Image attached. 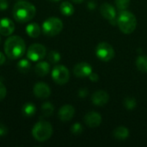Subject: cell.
Masks as SVG:
<instances>
[{
	"label": "cell",
	"instance_id": "cell-19",
	"mask_svg": "<svg viewBox=\"0 0 147 147\" xmlns=\"http://www.w3.org/2000/svg\"><path fill=\"white\" fill-rule=\"evenodd\" d=\"M59 9H60L61 14L65 16H71L74 13L73 5L70 2H67V1L61 3V4L59 6Z\"/></svg>",
	"mask_w": 147,
	"mask_h": 147
},
{
	"label": "cell",
	"instance_id": "cell-30",
	"mask_svg": "<svg viewBox=\"0 0 147 147\" xmlns=\"http://www.w3.org/2000/svg\"><path fill=\"white\" fill-rule=\"evenodd\" d=\"M88 94H89V90H88L87 89H85V88L80 89V90H78V96H79L80 98H84V97H86V96H88Z\"/></svg>",
	"mask_w": 147,
	"mask_h": 147
},
{
	"label": "cell",
	"instance_id": "cell-27",
	"mask_svg": "<svg viewBox=\"0 0 147 147\" xmlns=\"http://www.w3.org/2000/svg\"><path fill=\"white\" fill-rule=\"evenodd\" d=\"M84 131L83 126L80 123H74L71 127V132L73 135H80Z\"/></svg>",
	"mask_w": 147,
	"mask_h": 147
},
{
	"label": "cell",
	"instance_id": "cell-13",
	"mask_svg": "<svg viewBox=\"0 0 147 147\" xmlns=\"http://www.w3.org/2000/svg\"><path fill=\"white\" fill-rule=\"evenodd\" d=\"M84 122L85 124L89 127H92V128H96L97 127H99L101 125L102 122V116L100 114H98L97 112L95 111H91L87 113L84 115Z\"/></svg>",
	"mask_w": 147,
	"mask_h": 147
},
{
	"label": "cell",
	"instance_id": "cell-17",
	"mask_svg": "<svg viewBox=\"0 0 147 147\" xmlns=\"http://www.w3.org/2000/svg\"><path fill=\"white\" fill-rule=\"evenodd\" d=\"M113 136L117 140H121V141L125 140L129 136V130L123 126L117 127L113 132Z\"/></svg>",
	"mask_w": 147,
	"mask_h": 147
},
{
	"label": "cell",
	"instance_id": "cell-37",
	"mask_svg": "<svg viewBox=\"0 0 147 147\" xmlns=\"http://www.w3.org/2000/svg\"><path fill=\"white\" fill-rule=\"evenodd\" d=\"M0 42H1V39H0Z\"/></svg>",
	"mask_w": 147,
	"mask_h": 147
},
{
	"label": "cell",
	"instance_id": "cell-36",
	"mask_svg": "<svg viewBox=\"0 0 147 147\" xmlns=\"http://www.w3.org/2000/svg\"><path fill=\"white\" fill-rule=\"evenodd\" d=\"M49 1H51V2H59V1H60V0H49Z\"/></svg>",
	"mask_w": 147,
	"mask_h": 147
},
{
	"label": "cell",
	"instance_id": "cell-5",
	"mask_svg": "<svg viewBox=\"0 0 147 147\" xmlns=\"http://www.w3.org/2000/svg\"><path fill=\"white\" fill-rule=\"evenodd\" d=\"M63 29V22L58 17H49L42 23L41 30L47 36H55Z\"/></svg>",
	"mask_w": 147,
	"mask_h": 147
},
{
	"label": "cell",
	"instance_id": "cell-32",
	"mask_svg": "<svg viewBox=\"0 0 147 147\" xmlns=\"http://www.w3.org/2000/svg\"><path fill=\"white\" fill-rule=\"evenodd\" d=\"M89 78H90V80L92 81V82H97V81L99 80V76H98L96 73H95V72L92 71V72L90 74Z\"/></svg>",
	"mask_w": 147,
	"mask_h": 147
},
{
	"label": "cell",
	"instance_id": "cell-14",
	"mask_svg": "<svg viewBox=\"0 0 147 147\" xmlns=\"http://www.w3.org/2000/svg\"><path fill=\"white\" fill-rule=\"evenodd\" d=\"M109 100V96L105 90H96L93 93L91 97V102L94 105L98 107H102L108 103Z\"/></svg>",
	"mask_w": 147,
	"mask_h": 147
},
{
	"label": "cell",
	"instance_id": "cell-22",
	"mask_svg": "<svg viewBox=\"0 0 147 147\" xmlns=\"http://www.w3.org/2000/svg\"><path fill=\"white\" fill-rule=\"evenodd\" d=\"M31 64L28 59H22L17 63V69L20 72L26 73L30 70Z\"/></svg>",
	"mask_w": 147,
	"mask_h": 147
},
{
	"label": "cell",
	"instance_id": "cell-11",
	"mask_svg": "<svg viewBox=\"0 0 147 147\" xmlns=\"http://www.w3.org/2000/svg\"><path fill=\"white\" fill-rule=\"evenodd\" d=\"M92 72V67L90 64L86 62H81L77 64L73 68V74L79 78H89L90 74Z\"/></svg>",
	"mask_w": 147,
	"mask_h": 147
},
{
	"label": "cell",
	"instance_id": "cell-2",
	"mask_svg": "<svg viewBox=\"0 0 147 147\" xmlns=\"http://www.w3.org/2000/svg\"><path fill=\"white\" fill-rule=\"evenodd\" d=\"M36 14V9L34 4L26 1L17 2L12 9L14 19L20 23H25L31 21Z\"/></svg>",
	"mask_w": 147,
	"mask_h": 147
},
{
	"label": "cell",
	"instance_id": "cell-1",
	"mask_svg": "<svg viewBox=\"0 0 147 147\" xmlns=\"http://www.w3.org/2000/svg\"><path fill=\"white\" fill-rule=\"evenodd\" d=\"M4 53L11 59H17L23 56L26 52V44L22 38L17 35L9 36L4 43Z\"/></svg>",
	"mask_w": 147,
	"mask_h": 147
},
{
	"label": "cell",
	"instance_id": "cell-6",
	"mask_svg": "<svg viewBox=\"0 0 147 147\" xmlns=\"http://www.w3.org/2000/svg\"><path fill=\"white\" fill-rule=\"evenodd\" d=\"M52 78L57 84H65L70 78L69 70L62 65H57L52 70Z\"/></svg>",
	"mask_w": 147,
	"mask_h": 147
},
{
	"label": "cell",
	"instance_id": "cell-26",
	"mask_svg": "<svg viewBox=\"0 0 147 147\" xmlns=\"http://www.w3.org/2000/svg\"><path fill=\"white\" fill-rule=\"evenodd\" d=\"M130 0H115V5L116 8L119 9V11L126 10L129 5H130Z\"/></svg>",
	"mask_w": 147,
	"mask_h": 147
},
{
	"label": "cell",
	"instance_id": "cell-24",
	"mask_svg": "<svg viewBox=\"0 0 147 147\" xmlns=\"http://www.w3.org/2000/svg\"><path fill=\"white\" fill-rule=\"evenodd\" d=\"M47 59L52 64H57L61 59V55L57 51H50L47 54Z\"/></svg>",
	"mask_w": 147,
	"mask_h": 147
},
{
	"label": "cell",
	"instance_id": "cell-33",
	"mask_svg": "<svg viewBox=\"0 0 147 147\" xmlns=\"http://www.w3.org/2000/svg\"><path fill=\"white\" fill-rule=\"evenodd\" d=\"M96 7V4L94 1H90L88 3V9H90V10H94Z\"/></svg>",
	"mask_w": 147,
	"mask_h": 147
},
{
	"label": "cell",
	"instance_id": "cell-16",
	"mask_svg": "<svg viewBox=\"0 0 147 147\" xmlns=\"http://www.w3.org/2000/svg\"><path fill=\"white\" fill-rule=\"evenodd\" d=\"M34 71L39 77H45L50 71V65L46 61H39L34 66Z\"/></svg>",
	"mask_w": 147,
	"mask_h": 147
},
{
	"label": "cell",
	"instance_id": "cell-25",
	"mask_svg": "<svg viewBox=\"0 0 147 147\" xmlns=\"http://www.w3.org/2000/svg\"><path fill=\"white\" fill-rule=\"evenodd\" d=\"M123 104H124L126 109H127L129 110H132V109L136 108L137 102H136L135 98H134V97H127V98L124 99Z\"/></svg>",
	"mask_w": 147,
	"mask_h": 147
},
{
	"label": "cell",
	"instance_id": "cell-20",
	"mask_svg": "<svg viewBox=\"0 0 147 147\" xmlns=\"http://www.w3.org/2000/svg\"><path fill=\"white\" fill-rule=\"evenodd\" d=\"M35 112L36 107L32 102H27L22 108V113L25 117H31L35 115Z\"/></svg>",
	"mask_w": 147,
	"mask_h": 147
},
{
	"label": "cell",
	"instance_id": "cell-12",
	"mask_svg": "<svg viewBox=\"0 0 147 147\" xmlns=\"http://www.w3.org/2000/svg\"><path fill=\"white\" fill-rule=\"evenodd\" d=\"M74 115H75V109L73 106H71L70 104L63 105L59 109V113H58V116H59V120L64 122L70 121L73 118Z\"/></svg>",
	"mask_w": 147,
	"mask_h": 147
},
{
	"label": "cell",
	"instance_id": "cell-28",
	"mask_svg": "<svg viewBox=\"0 0 147 147\" xmlns=\"http://www.w3.org/2000/svg\"><path fill=\"white\" fill-rule=\"evenodd\" d=\"M7 95V90H6V87L3 85V84H2L0 82V102L3 101L4 99V97L6 96Z\"/></svg>",
	"mask_w": 147,
	"mask_h": 147
},
{
	"label": "cell",
	"instance_id": "cell-9",
	"mask_svg": "<svg viewBox=\"0 0 147 147\" xmlns=\"http://www.w3.org/2000/svg\"><path fill=\"white\" fill-rule=\"evenodd\" d=\"M100 12L102 16L109 22L110 24L115 25L117 23V15L116 10L113 5L109 4V3H103L100 6Z\"/></svg>",
	"mask_w": 147,
	"mask_h": 147
},
{
	"label": "cell",
	"instance_id": "cell-35",
	"mask_svg": "<svg viewBox=\"0 0 147 147\" xmlns=\"http://www.w3.org/2000/svg\"><path fill=\"white\" fill-rule=\"evenodd\" d=\"M73 3H83L84 0H71Z\"/></svg>",
	"mask_w": 147,
	"mask_h": 147
},
{
	"label": "cell",
	"instance_id": "cell-7",
	"mask_svg": "<svg viewBox=\"0 0 147 147\" xmlns=\"http://www.w3.org/2000/svg\"><path fill=\"white\" fill-rule=\"evenodd\" d=\"M47 55L46 47L39 43H34L29 46L27 51V58L34 62H39Z\"/></svg>",
	"mask_w": 147,
	"mask_h": 147
},
{
	"label": "cell",
	"instance_id": "cell-34",
	"mask_svg": "<svg viewBox=\"0 0 147 147\" xmlns=\"http://www.w3.org/2000/svg\"><path fill=\"white\" fill-rule=\"evenodd\" d=\"M4 62H5V55L0 52V65H3Z\"/></svg>",
	"mask_w": 147,
	"mask_h": 147
},
{
	"label": "cell",
	"instance_id": "cell-15",
	"mask_svg": "<svg viewBox=\"0 0 147 147\" xmlns=\"http://www.w3.org/2000/svg\"><path fill=\"white\" fill-rule=\"evenodd\" d=\"M15 30V24L9 18H3L0 20V34L9 36Z\"/></svg>",
	"mask_w": 147,
	"mask_h": 147
},
{
	"label": "cell",
	"instance_id": "cell-8",
	"mask_svg": "<svg viewBox=\"0 0 147 147\" xmlns=\"http://www.w3.org/2000/svg\"><path fill=\"white\" fill-rule=\"evenodd\" d=\"M96 54L99 59L107 62L115 57V50L108 42H101L96 48Z\"/></svg>",
	"mask_w": 147,
	"mask_h": 147
},
{
	"label": "cell",
	"instance_id": "cell-10",
	"mask_svg": "<svg viewBox=\"0 0 147 147\" xmlns=\"http://www.w3.org/2000/svg\"><path fill=\"white\" fill-rule=\"evenodd\" d=\"M34 95L39 99H47L51 95V89L46 83H36L33 88Z\"/></svg>",
	"mask_w": 147,
	"mask_h": 147
},
{
	"label": "cell",
	"instance_id": "cell-31",
	"mask_svg": "<svg viewBox=\"0 0 147 147\" xmlns=\"http://www.w3.org/2000/svg\"><path fill=\"white\" fill-rule=\"evenodd\" d=\"M9 7V3L7 0H0V10L3 11Z\"/></svg>",
	"mask_w": 147,
	"mask_h": 147
},
{
	"label": "cell",
	"instance_id": "cell-18",
	"mask_svg": "<svg viewBox=\"0 0 147 147\" xmlns=\"http://www.w3.org/2000/svg\"><path fill=\"white\" fill-rule=\"evenodd\" d=\"M26 33L31 38H37L40 34V27L36 22L28 23L26 26Z\"/></svg>",
	"mask_w": 147,
	"mask_h": 147
},
{
	"label": "cell",
	"instance_id": "cell-4",
	"mask_svg": "<svg viewBox=\"0 0 147 147\" xmlns=\"http://www.w3.org/2000/svg\"><path fill=\"white\" fill-rule=\"evenodd\" d=\"M53 134L52 125L46 121H38L32 129V135L35 140L39 142H45L51 138Z\"/></svg>",
	"mask_w": 147,
	"mask_h": 147
},
{
	"label": "cell",
	"instance_id": "cell-29",
	"mask_svg": "<svg viewBox=\"0 0 147 147\" xmlns=\"http://www.w3.org/2000/svg\"><path fill=\"white\" fill-rule=\"evenodd\" d=\"M7 134H8V128H7V127L4 124L0 123V137L5 136Z\"/></svg>",
	"mask_w": 147,
	"mask_h": 147
},
{
	"label": "cell",
	"instance_id": "cell-21",
	"mask_svg": "<svg viewBox=\"0 0 147 147\" xmlns=\"http://www.w3.org/2000/svg\"><path fill=\"white\" fill-rule=\"evenodd\" d=\"M136 66L140 71L143 73H147V56H139L136 59Z\"/></svg>",
	"mask_w": 147,
	"mask_h": 147
},
{
	"label": "cell",
	"instance_id": "cell-3",
	"mask_svg": "<svg viewBox=\"0 0 147 147\" xmlns=\"http://www.w3.org/2000/svg\"><path fill=\"white\" fill-rule=\"evenodd\" d=\"M117 24L121 31L126 34H132L137 27V19L130 11H120L117 16Z\"/></svg>",
	"mask_w": 147,
	"mask_h": 147
},
{
	"label": "cell",
	"instance_id": "cell-23",
	"mask_svg": "<svg viewBox=\"0 0 147 147\" xmlns=\"http://www.w3.org/2000/svg\"><path fill=\"white\" fill-rule=\"evenodd\" d=\"M53 112H54V107L51 102H44L42 104V106H41V113H42L43 116L49 117L53 114Z\"/></svg>",
	"mask_w": 147,
	"mask_h": 147
}]
</instances>
